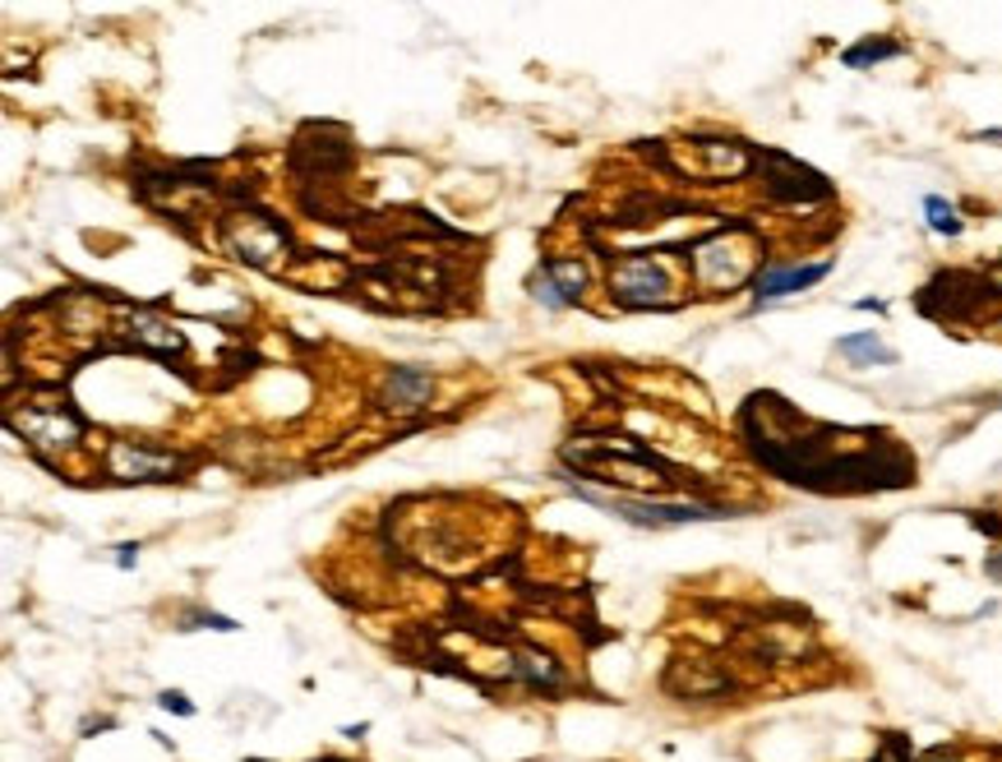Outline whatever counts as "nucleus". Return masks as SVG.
I'll return each instance as SVG.
<instances>
[{
	"label": "nucleus",
	"instance_id": "nucleus-10",
	"mask_svg": "<svg viewBox=\"0 0 1002 762\" xmlns=\"http://www.w3.org/2000/svg\"><path fill=\"white\" fill-rule=\"evenodd\" d=\"M135 333H139V343L158 347V352H180V333H171L167 324L148 319V315H135Z\"/></svg>",
	"mask_w": 1002,
	"mask_h": 762
},
{
	"label": "nucleus",
	"instance_id": "nucleus-16",
	"mask_svg": "<svg viewBox=\"0 0 1002 762\" xmlns=\"http://www.w3.org/2000/svg\"><path fill=\"white\" fill-rule=\"evenodd\" d=\"M855 310H873V315H887V305L868 296V300H855Z\"/></svg>",
	"mask_w": 1002,
	"mask_h": 762
},
{
	"label": "nucleus",
	"instance_id": "nucleus-11",
	"mask_svg": "<svg viewBox=\"0 0 1002 762\" xmlns=\"http://www.w3.org/2000/svg\"><path fill=\"white\" fill-rule=\"evenodd\" d=\"M892 56H901V47L896 42H859V47H851L841 60L851 70H864V66H873V60H892Z\"/></svg>",
	"mask_w": 1002,
	"mask_h": 762
},
{
	"label": "nucleus",
	"instance_id": "nucleus-4",
	"mask_svg": "<svg viewBox=\"0 0 1002 762\" xmlns=\"http://www.w3.org/2000/svg\"><path fill=\"white\" fill-rule=\"evenodd\" d=\"M582 287H587V268L578 259H550L537 278V300L546 310H563V305H573L582 296Z\"/></svg>",
	"mask_w": 1002,
	"mask_h": 762
},
{
	"label": "nucleus",
	"instance_id": "nucleus-2",
	"mask_svg": "<svg viewBox=\"0 0 1002 762\" xmlns=\"http://www.w3.org/2000/svg\"><path fill=\"white\" fill-rule=\"evenodd\" d=\"M610 287H615V296L623 300V305H666L670 300V278H666V268L661 264H651V259H629V264H619L615 268V278H610Z\"/></svg>",
	"mask_w": 1002,
	"mask_h": 762
},
{
	"label": "nucleus",
	"instance_id": "nucleus-14",
	"mask_svg": "<svg viewBox=\"0 0 1002 762\" xmlns=\"http://www.w3.org/2000/svg\"><path fill=\"white\" fill-rule=\"evenodd\" d=\"M195 629H217V633H236V620H227V615H199V624Z\"/></svg>",
	"mask_w": 1002,
	"mask_h": 762
},
{
	"label": "nucleus",
	"instance_id": "nucleus-7",
	"mask_svg": "<svg viewBox=\"0 0 1002 762\" xmlns=\"http://www.w3.org/2000/svg\"><path fill=\"white\" fill-rule=\"evenodd\" d=\"M19 431H23L28 439H33V444L56 448V444H75L79 425H75L70 416H60V412H28V416L19 420Z\"/></svg>",
	"mask_w": 1002,
	"mask_h": 762
},
{
	"label": "nucleus",
	"instance_id": "nucleus-5",
	"mask_svg": "<svg viewBox=\"0 0 1002 762\" xmlns=\"http://www.w3.org/2000/svg\"><path fill=\"white\" fill-rule=\"evenodd\" d=\"M111 476L120 481H163L176 472V457L167 453H148V448H135V444H111Z\"/></svg>",
	"mask_w": 1002,
	"mask_h": 762
},
{
	"label": "nucleus",
	"instance_id": "nucleus-6",
	"mask_svg": "<svg viewBox=\"0 0 1002 762\" xmlns=\"http://www.w3.org/2000/svg\"><path fill=\"white\" fill-rule=\"evenodd\" d=\"M430 375L421 370V365H397V370L389 375V384H384V403L393 407V412H416V407H425L430 403Z\"/></svg>",
	"mask_w": 1002,
	"mask_h": 762
},
{
	"label": "nucleus",
	"instance_id": "nucleus-1",
	"mask_svg": "<svg viewBox=\"0 0 1002 762\" xmlns=\"http://www.w3.org/2000/svg\"><path fill=\"white\" fill-rule=\"evenodd\" d=\"M587 504H601L610 508L615 517L633 527H651V532H666V527H688V523H716V517H730L726 508H698V504H638V499H623V495H591V491H578Z\"/></svg>",
	"mask_w": 1002,
	"mask_h": 762
},
{
	"label": "nucleus",
	"instance_id": "nucleus-12",
	"mask_svg": "<svg viewBox=\"0 0 1002 762\" xmlns=\"http://www.w3.org/2000/svg\"><path fill=\"white\" fill-rule=\"evenodd\" d=\"M518 675L531 680V684H559V670H554L546 656H531V652L518 656Z\"/></svg>",
	"mask_w": 1002,
	"mask_h": 762
},
{
	"label": "nucleus",
	"instance_id": "nucleus-3",
	"mask_svg": "<svg viewBox=\"0 0 1002 762\" xmlns=\"http://www.w3.org/2000/svg\"><path fill=\"white\" fill-rule=\"evenodd\" d=\"M827 273H832V259H823V264H799V268H767L763 278H758V287H754V310L786 300L795 291H808L813 283H823Z\"/></svg>",
	"mask_w": 1002,
	"mask_h": 762
},
{
	"label": "nucleus",
	"instance_id": "nucleus-9",
	"mask_svg": "<svg viewBox=\"0 0 1002 762\" xmlns=\"http://www.w3.org/2000/svg\"><path fill=\"white\" fill-rule=\"evenodd\" d=\"M924 222H929V231H937V236H961V212H956V204H947L943 195H929L924 199Z\"/></svg>",
	"mask_w": 1002,
	"mask_h": 762
},
{
	"label": "nucleus",
	"instance_id": "nucleus-15",
	"mask_svg": "<svg viewBox=\"0 0 1002 762\" xmlns=\"http://www.w3.org/2000/svg\"><path fill=\"white\" fill-rule=\"evenodd\" d=\"M139 564V545H120V555H116V568H135Z\"/></svg>",
	"mask_w": 1002,
	"mask_h": 762
},
{
	"label": "nucleus",
	"instance_id": "nucleus-13",
	"mask_svg": "<svg viewBox=\"0 0 1002 762\" xmlns=\"http://www.w3.org/2000/svg\"><path fill=\"white\" fill-rule=\"evenodd\" d=\"M158 703H163L167 712H176V716H195V707H190V703H185V693H176V689H167V693L158 697Z\"/></svg>",
	"mask_w": 1002,
	"mask_h": 762
},
{
	"label": "nucleus",
	"instance_id": "nucleus-8",
	"mask_svg": "<svg viewBox=\"0 0 1002 762\" xmlns=\"http://www.w3.org/2000/svg\"><path fill=\"white\" fill-rule=\"evenodd\" d=\"M836 352L855 365H896V352L878 338V333H851V338L836 343Z\"/></svg>",
	"mask_w": 1002,
	"mask_h": 762
}]
</instances>
